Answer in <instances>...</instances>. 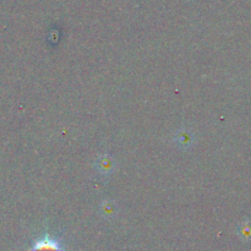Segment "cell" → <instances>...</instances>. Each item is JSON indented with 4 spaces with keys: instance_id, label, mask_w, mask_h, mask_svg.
<instances>
[{
    "instance_id": "obj_1",
    "label": "cell",
    "mask_w": 251,
    "mask_h": 251,
    "mask_svg": "<svg viewBox=\"0 0 251 251\" xmlns=\"http://www.w3.org/2000/svg\"><path fill=\"white\" fill-rule=\"evenodd\" d=\"M31 251H64V250H63V247H61L56 240L46 237L43 238V239L34 243V245L32 247Z\"/></svg>"
}]
</instances>
